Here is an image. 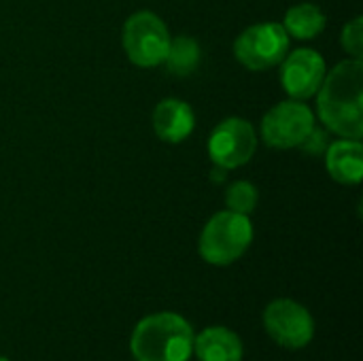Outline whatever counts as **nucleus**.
I'll return each instance as SVG.
<instances>
[{"label": "nucleus", "instance_id": "1", "mask_svg": "<svg viewBox=\"0 0 363 361\" xmlns=\"http://www.w3.org/2000/svg\"><path fill=\"white\" fill-rule=\"evenodd\" d=\"M317 115L325 130L340 138L363 136V62L342 60L330 72L319 87Z\"/></svg>", "mask_w": 363, "mask_h": 361}, {"label": "nucleus", "instance_id": "2", "mask_svg": "<svg viewBox=\"0 0 363 361\" xmlns=\"http://www.w3.org/2000/svg\"><path fill=\"white\" fill-rule=\"evenodd\" d=\"M136 361H189L194 355V328L177 313H155L140 319L130 338Z\"/></svg>", "mask_w": 363, "mask_h": 361}, {"label": "nucleus", "instance_id": "3", "mask_svg": "<svg viewBox=\"0 0 363 361\" xmlns=\"http://www.w3.org/2000/svg\"><path fill=\"white\" fill-rule=\"evenodd\" d=\"M253 243V223L249 215L221 211L213 215L202 228L198 251L211 266H230L238 262Z\"/></svg>", "mask_w": 363, "mask_h": 361}, {"label": "nucleus", "instance_id": "4", "mask_svg": "<svg viewBox=\"0 0 363 361\" xmlns=\"http://www.w3.org/2000/svg\"><path fill=\"white\" fill-rule=\"evenodd\" d=\"M170 32L153 11H136L121 30V45L128 60L138 68H155L164 64L170 47Z\"/></svg>", "mask_w": 363, "mask_h": 361}, {"label": "nucleus", "instance_id": "5", "mask_svg": "<svg viewBox=\"0 0 363 361\" xmlns=\"http://www.w3.org/2000/svg\"><path fill=\"white\" fill-rule=\"evenodd\" d=\"M291 45L289 34L285 28L277 21H262L253 23L247 30H242L234 40V55L236 60L253 70H270L283 62Z\"/></svg>", "mask_w": 363, "mask_h": 361}, {"label": "nucleus", "instance_id": "6", "mask_svg": "<svg viewBox=\"0 0 363 361\" xmlns=\"http://www.w3.org/2000/svg\"><path fill=\"white\" fill-rule=\"evenodd\" d=\"M317 128V117L304 100L274 104L262 119V140L272 149H296Z\"/></svg>", "mask_w": 363, "mask_h": 361}, {"label": "nucleus", "instance_id": "7", "mask_svg": "<svg viewBox=\"0 0 363 361\" xmlns=\"http://www.w3.org/2000/svg\"><path fill=\"white\" fill-rule=\"evenodd\" d=\"M208 157L221 170H234L251 162L257 149V132L242 117L221 119L208 136Z\"/></svg>", "mask_w": 363, "mask_h": 361}, {"label": "nucleus", "instance_id": "8", "mask_svg": "<svg viewBox=\"0 0 363 361\" xmlns=\"http://www.w3.org/2000/svg\"><path fill=\"white\" fill-rule=\"evenodd\" d=\"M264 328L268 336L285 349H304L315 336V319L306 306L289 298L272 300L264 311Z\"/></svg>", "mask_w": 363, "mask_h": 361}, {"label": "nucleus", "instance_id": "9", "mask_svg": "<svg viewBox=\"0 0 363 361\" xmlns=\"http://www.w3.org/2000/svg\"><path fill=\"white\" fill-rule=\"evenodd\" d=\"M328 66L319 51L302 47L296 51H287L281 62V85L285 94L294 100H308L313 98L323 79Z\"/></svg>", "mask_w": 363, "mask_h": 361}, {"label": "nucleus", "instance_id": "10", "mask_svg": "<svg viewBox=\"0 0 363 361\" xmlns=\"http://www.w3.org/2000/svg\"><path fill=\"white\" fill-rule=\"evenodd\" d=\"M151 123H153V132L160 140L177 145L191 136V132L196 128V115H194V109L185 100L164 98L153 109Z\"/></svg>", "mask_w": 363, "mask_h": 361}, {"label": "nucleus", "instance_id": "11", "mask_svg": "<svg viewBox=\"0 0 363 361\" xmlns=\"http://www.w3.org/2000/svg\"><path fill=\"white\" fill-rule=\"evenodd\" d=\"M330 177L342 185H357L363 179V147L357 138H338L323 151Z\"/></svg>", "mask_w": 363, "mask_h": 361}, {"label": "nucleus", "instance_id": "12", "mask_svg": "<svg viewBox=\"0 0 363 361\" xmlns=\"http://www.w3.org/2000/svg\"><path fill=\"white\" fill-rule=\"evenodd\" d=\"M194 353L198 361H242L245 347L236 332L215 326L194 336Z\"/></svg>", "mask_w": 363, "mask_h": 361}, {"label": "nucleus", "instance_id": "13", "mask_svg": "<svg viewBox=\"0 0 363 361\" xmlns=\"http://www.w3.org/2000/svg\"><path fill=\"white\" fill-rule=\"evenodd\" d=\"M328 17L321 11V6L313 2H300L287 9L283 17V28L289 34V38L296 40H313L325 30Z\"/></svg>", "mask_w": 363, "mask_h": 361}, {"label": "nucleus", "instance_id": "14", "mask_svg": "<svg viewBox=\"0 0 363 361\" xmlns=\"http://www.w3.org/2000/svg\"><path fill=\"white\" fill-rule=\"evenodd\" d=\"M200 60H202V51H200V45L196 38H191L187 34L170 38V47L164 57V64L170 74L189 77L200 66Z\"/></svg>", "mask_w": 363, "mask_h": 361}, {"label": "nucleus", "instance_id": "15", "mask_svg": "<svg viewBox=\"0 0 363 361\" xmlns=\"http://www.w3.org/2000/svg\"><path fill=\"white\" fill-rule=\"evenodd\" d=\"M257 200H259L257 187L249 181H234L225 189L228 211H234L240 215H251L257 206Z\"/></svg>", "mask_w": 363, "mask_h": 361}, {"label": "nucleus", "instance_id": "16", "mask_svg": "<svg viewBox=\"0 0 363 361\" xmlns=\"http://www.w3.org/2000/svg\"><path fill=\"white\" fill-rule=\"evenodd\" d=\"M340 43H342V49L355 57V60H362L363 57V19L362 15L353 17L345 28H342V36H340Z\"/></svg>", "mask_w": 363, "mask_h": 361}, {"label": "nucleus", "instance_id": "17", "mask_svg": "<svg viewBox=\"0 0 363 361\" xmlns=\"http://www.w3.org/2000/svg\"><path fill=\"white\" fill-rule=\"evenodd\" d=\"M0 361H11V360H6V357H0Z\"/></svg>", "mask_w": 363, "mask_h": 361}]
</instances>
